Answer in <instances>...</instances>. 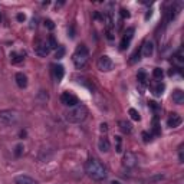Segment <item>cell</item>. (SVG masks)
Wrapping results in <instances>:
<instances>
[{
    "label": "cell",
    "mask_w": 184,
    "mask_h": 184,
    "mask_svg": "<svg viewBox=\"0 0 184 184\" xmlns=\"http://www.w3.org/2000/svg\"><path fill=\"white\" fill-rule=\"evenodd\" d=\"M85 171L92 180L95 181H102L108 177V171H106V167L96 158H91V160L86 161L85 164Z\"/></svg>",
    "instance_id": "obj_1"
},
{
    "label": "cell",
    "mask_w": 184,
    "mask_h": 184,
    "mask_svg": "<svg viewBox=\"0 0 184 184\" xmlns=\"http://www.w3.org/2000/svg\"><path fill=\"white\" fill-rule=\"evenodd\" d=\"M86 115H88L86 106L82 104H78V105H75V106H71V108L66 111L65 118H66L68 122H71V124H79L82 121H85Z\"/></svg>",
    "instance_id": "obj_2"
},
{
    "label": "cell",
    "mask_w": 184,
    "mask_h": 184,
    "mask_svg": "<svg viewBox=\"0 0 184 184\" xmlns=\"http://www.w3.org/2000/svg\"><path fill=\"white\" fill-rule=\"evenodd\" d=\"M72 61H73V65L76 69H84L86 64L89 61V52H88V48L85 45H79L76 52L73 53L72 56Z\"/></svg>",
    "instance_id": "obj_3"
},
{
    "label": "cell",
    "mask_w": 184,
    "mask_h": 184,
    "mask_svg": "<svg viewBox=\"0 0 184 184\" xmlns=\"http://www.w3.org/2000/svg\"><path fill=\"white\" fill-rule=\"evenodd\" d=\"M96 66H98V69H99L101 72H109V71H112V69H114L115 64H114V61H112L109 56L102 55L99 59H98Z\"/></svg>",
    "instance_id": "obj_4"
},
{
    "label": "cell",
    "mask_w": 184,
    "mask_h": 184,
    "mask_svg": "<svg viewBox=\"0 0 184 184\" xmlns=\"http://www.w3.org/2000/svg\"><path fill=\"white\" fill-rule=\"evenodd\" d=\"M17 121V114L15 111H0V122L4 125H12Z\"/></svg>",
    "instance_id": "obj_5"
},
{
    "label": "cell",
    "mask_w": 184,
    "mask_h": 184,
    "mask_svg": "<svg viewBox=\"0 0 184 184\" xmlns=\"http://www.w3.org/2000/svg\"><path fill=\"white\" fill-rule=\"evenodd\" d=\"M49 52H50V48H49L48 42L46 40H38L35 43V53L38 56H48Z\"/></svg>",
    "instance_id": "obj_6"
},
{
    "label": "cell",
    "mask_w": 184,
    "mask_h": 184,
    "mask_svg": "<svg viewBox=\"0 0 184 184\" xmlns=\"http://www.w3.org/2000/svg\"><path fill=\"white\" fill-rule=\"evenodd\" d=\"M61 101H62V104L66 105V106H69V108L79 104L78 98L73 95V94H71V92H64V94H62V96H61Z\"/></svg>",
    "instance_id": "obj_7"
},
{
    "label": "cell",
    "mask_w": 184,
    "mask_h": 184,
    "mask_svg": "<svg viewBox=\"0 0 184 184\" xmlns=\"http://www.w3.org/2000/svg\"><path fill=\"white\" fill-rule=\"evenodd\" d=\"M122 164H124V167L127 168H132L135 167L137 164V157L134 152L131 151H127L125 154H124V158H122Z\"/></svg>",
    "instance_id": "obj_8"
},
{
    "label": "cell",
    "mask_w": 184,
    "mask_h": 184,
    "mask_svg": "<svg viewBox=\"0 0 184 184\" xmlns=\"http://www.w3.org/2000/svg\"><path fill=\"white\" fill-rule=\"evenodd\" d=\"M134 27H129V29H127V32L124 33V36H122V40H121V49H127L129 46V42L132 40V38H134Z\"/></svg>",
    "instance_id": "obj_9"
},
{
    "label": "cell",
    "mask_w": 184,
    "mask_h": 184,
    "mask_svg": "<svg viewBox=\"0 0 184 184\" xmlns=\"http://www.w3.org/2000/svg\"><path fill=\"white\" fill-rule=\"evenodd\" d=\"M181 122H183V118L178 114H171L167 120V125L170 128H177V127L181 125Z\"/></svg>",
    "instance_id": "obj_10"
},
{
    "label": "cell",
    "mask_w": 184,
    "mask_h": 184,
    "mask_svg": "<svg viewBox=\"0 0 184 184\" xmlns=\"http://www.w3.org/2000/svg\"><path fill=\"white\" fill-rule=\"evenodd\" d=\"M141 53H143L144 58L152 56V53H154V45H152V42H150V40L144 42V45H143V48H141Z\"/></svg>",
    "instance_id": "obj_11"
},
{
    "label": "cell",
    "mask_w": 184,
    "mask_h": 184,
    "mask_svg": "<svg viewBox=\"0 0 184 184\" xmlns=\"http://www.w3.org/2000/svg\"><path fill=\"white\" fill-rule=\"evenodd\" d=\"M15 184H39L36 180H33L32 177L29 176H17L15 177Z\"/></svg>",
    "instance_id": "obj_12"
},
{
    "label": "cell",
    "mask_w": 184,
    "mask_h": 184,
    "mask_svg": "<svg viewBox=\"0 0 184 184\" xmlns=\"http://www.w3.org/2000/svg\"><path fill=\"white\" fill-rule=\"evenodd\" d=\"M98 148H99V151L102 152H108L109 151V148H111V144H109V141H108V138H99V141H98Z\"/></svg>",
    "instance_id": "obj_13"
},
{
    "label": "cell",
    "mask_w": 184,
    "mask_h": 184,
    "mask_svg": "<svg viewBox=\"0 0 184 184\" xmlns=\"http://www.w3.org/2000/svg\"><path fill=\"white\" fill-rule=\"evenodd\" d=\"M173 102L177 105H181L184 102V92L181 89H176L173 92Z\"/></svg>",
    "instance_id": "obj_14"
},
{
    "label": "cell",
    "mask_w": 184,
    "mask_h": 184,
    "mask_svg": "<svg viewBox=\"0 0 184 184\" xmlns=\"http://www.w3.org/2000/svg\"><path fill=\"white\" fill-rule=\"evenodd\" d=\"M16 84L20 88H26V86H27V78H26L24 73H22V72L16 73Z\"/></svg>",
    "instance_id": "obj_15"
},
{
    "label": "cell",
    "mask_w": 184,
    "mask_h": 184,
    "mask_svg": "<svg viewBox=\"0 0 184 184\" xmlns=\"http://www.w3.org/2000/svg\"><path fill=\"white\" fill-rule=\"evenodd\" d=\"M118 125H120V129L124 132V134H131V131H132V125H131L129 122L121 120L120 122H118Z\"/></svg>",
    "instance_id": "obj_16"
},
{
    "label": "cell",
    "mask_w": 184,
    "mask_h": 184,
    "mask_svg": "<svg viewBox=\"0 0 184 184\" xmlns=\"http://www.w3.org/2000/svg\"><path fill=\"white\" fill-rule=\"evenodd\" d=\"M53 73H55L56 81H61L62 78H64V73H65L64 66H62V65H56V66H53Z\"/></svg>",
    "instance_id": "obj_17"
},
{
    "label": "cell",
    "mask_w": 184,
    "mask_h": 184,
    "mask_svg": "<svg viewBox=\"0 0 184 184\" xmlns=\"http://www.w3.org/2000/svg\"><path fill=\"white\" fill-rule=\"evenodd\" d=\"M10 61H12V64H20L23 61V55H19L16 52H12L10 53Z\"/></svg>",
    "instance_id": "obj_18"
},
{
    "label": "cell",
    "mask_w": 184,
    "mask_h": 184,
    "mask_svg": "<svg viewBox=\"0 0 184 184\" xmlns=\"http://www.w3.org/2000/svg\"><path fill=\"white\" fill-rule=\"evenodd\" d=\"M164 89H166V85H164V84H157V85H155V86H154V89H152V91H154V95H157V96H160L161 94H163V92H164Z\"/></svg>",
    "instance_id": "obj_19"
},
{
    "label": "cell",
    "mask_w": 184,
    "mask_h": 184,
    "mask_svg": "<svg viewBox=\"0 0 184 184\" xmlns=\"http://www.w3.org/2000/svg\"><path fill=\"white\" fill-rule=\"evenodd\" d=\"M164 178V176L163 174H157V176H154V177H151V178H148L145 183L147 184H155V183H158V181H161Z\"/></svg>",
    "instance_id": "obj_20"
},
{
    "label": "cell",
    "mask_w": 184,
    "mask_h": 184,
    "mask_svg": "<svg viewBox=\"0 0 184 184\" xmlns=\"http://www.w3.org/2000/svg\"><path fill=\"white\" fill-rule=\"evenodd\" d=\"M48 45H49V48L50 49H58L59 46H58V42H56V39H55V36H49L48 38Z\"/></svg>",
    "instance_id": "obj_21"
},
{
    "label": "cell",
    "mask_w": 184,
    "mask_h": 184,
    "mask_svg": "<svg viewBox=\"0 0 184 184\" xmlns=\"http://www.w3.org/2000/svg\"><path fill=\"white\" fill-rule=\"evenodd\" d=\"M128 114H129V117H131L134 121H140V120H141V117H140L138 111H137V109H134V108H129Z\"/></svg>",
    "instance_id": "obj_22"
},
{
    "label": "cell",
    "mask_w": 184,
    "mask_h": 184,
    "mask_svg": "<svg viewBox=\"0 0 184 184\" xmlns=\"http://www.w3.org/2000/svg\"><path fill=\"white\" fill-rule=\"evenodd\" d=\"M137 79H138V82H140V84H143V85H144L145 81H147V73H145V71H140V72H138V75H137Z\"/></svg>",
    "instance_id": "obj_23"
},
{
    "label": "cell",
    "mask_w": 184,
    "mask_h": 184,
    "mask_svg": "<svg viewBox=\"0 0 184 184\" xmlns=\"http://www.w3.org/2000/svg\"><path fill=\"white\" fill-rule=\"evenodd\" d=\"M64 56H65V48H64V46H59V48L56 49L55 58H56V59H62Z\"/></svg>",
    "instance_id": "obj_24"
},
{
    "label": "cell",
    "mask_w": 184,
    "mask_h": 184,
    "mask_svg": "<svg viewBox=\"0 0 184 184\" xmlns=\"http://www.w3.org/2000/svg\"><path fill=\"white\" fill-rule=\"evenodd\" d=\"M115 143H117V152H122V138L120 135L115 137Z\"/></svg>",
    "instance_id": "obj_25"
},
{
    "label": "cell",
    "mask_w": 184,
    "mask_h": 184,
    "mask_svg": "<svg viewBox=\"0 0 184 184\" xmlns=\"http://www.w3.org/2000/svg\"><path fill=\"white\" fill-rule=\"evenodd\" d=\"M152 75H154V78L161 79V78L164 76V72H163V69H160V68H155V69L152 71Z\"/></svg>",
    "instance_id": "obj_26"
},
{
    "label": "cell",
    "mask_w": 184,
    "mask_h": 184,
    "mask_svg": "<svg viewBox=\"0 0 184 184\" xmlns=\"http://www.w3.org/2000/svg\"><path fill=\"white\" fill-rule=\"evenodd\" d=\"M152 131L155 135H160V125H158V118L155 117L154 118V127H152Z\"/></svg>",
    "instance_id": "obj_27"
},
{
    "label": "cell",
    "mask_w": 184,
    "mask_h": 184,
    "mask_svg": "<svg viewBox=\"0 0 184 184\" xmlns=\"http://www.w3.org/2000/svg\"><path fill=\"white\" fill-rule=\"evenodd\" d=\"M45 26L48 27L49 30H53V29H55V23H53L50 19H46V20H45Z\"/></svg>",
    "instance_id": "obj_28"
},
{
    "label": "cell",
    "mask_w": 184,
    "mask_h": 184,
    "mask_svg": "<svg viewBox=\"0 0 184 184\" xmlns=\"http://www.w3.org/2000/svg\"><path fill=\"white\" fill-rule=\"evenodd\" d=\"M120 13H121V17H122V19H128V17L131 16V15H129V12H128V10H125V9H121Z\"/></svg>",
    "instance_id": "obj_29"
},
{
    "label": "cell",
    "mask_w": 184,
    "mask_h": 184,
    "mask_svg": "<svg viewBox=\"0 0 184 184\" xmlns=\"http://www.w3.org/2000/svg\"><path fill=\"white\" fill-rule=\"evenodd\" d=\"M143 138H144V143H150L152 140V135L148 132H143Z\"/></svg>",
    "instance_id": "obj_30"
},
{
    "label": "cell",
    "mask_w": 184,
    "mask_h": 184,
    "mask_svg": "<svg viewBox=\"0 0 184 184\" xmlns=\"http://www.w3.org/2000/svg\"><path fill=\"white\" fill-rule=\"evenodd\" d=\"M22 151H23V145H22V144H19V145L16 147V151H15V154H16L17 157H19V155L22 154Z\"/></svg>",
    "instance_id": "obj_31"
},
{
    "label": "cell",
    "mask_w": 184,
    "mask_h": 184,
    "mask_svg": "<svg viewBox=\"0 0 184 184\" xmlns=\"http://www.w3.org/2000/svg\"><path fill=\"white\" fill-rule=\"evenodd\" d=\"M138 56H140V52H138V50H137L135 53H134V55L131 56V58H132V59H131V61H129V62H131V64H134V62H135L137 59H140V58H138Z\"/></svg>",
    "instance_id": "obj_32"
},
{
    "label": "cell",
    "mask_w": 184,
    "mask_h": 184,
    "mask_svg": "<svg viewBox=\"0 0 184 184\" xmlns=\"http://www.w3.org/2000/svg\"><path fill=\"white\" fill-rule=\"evenodd\" d=\"M148 104H150V106H151L154 111H157V109H158V105H157V102H154V101H150Z\"/></svg>",
    "instance_id": "obj_33"
},
{
    "label": "cell",
    "mask_w": 184,
    "mask_h": 184,
    "mask_svg": "<svg viewBox=\"0 0 184 184\" xmlns=\"http://www.w3.org/2000/svg\"><path fill=\"white\" fill-rule=\"evenodd\" d=\"M101 132H104V134L108 132V125L106 124H101Z\"/></svg>",
    "instance_id": "obj_34"
},
{
    "label": "cell",
    "mask_w": 184,
    "mask_h": 184,
    "mask_svg": "<svg viewBox=\"0 0 184 184\" xmlns=\"http://www.w3.org/2000/svg\"><path fill=\"white\" fill-rule=\"evenodd\" d=\"M17 20H19V22H24V20H26V16L22 15V13H19V15H17Z\"/></svg>",
    "instance_id": "obj_35"
},
{
    "label": "cell",
    "mask_w": 184,
    "mask_h": 184,
    "mask_svg": "<svg viewBox=\"0 0 184 184\" xmlns=\"http://www.w3.org/2000/svg\"><path fill=\"white\" fill-rule=\"evenodd\" d=\"M111 184H121V183H120V181H112Z\"/></svg>",
    "instance_id": "obj_36"
}]
</instances>
